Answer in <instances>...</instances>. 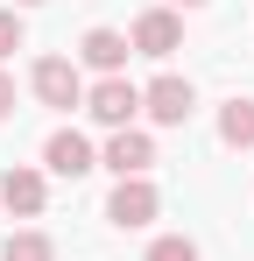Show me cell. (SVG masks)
<instances>
[{"label": "cell", "mask_w": 254, "mask_h": 261, "mask_svg": "<svg viewBox=\"0 0 254 261\" xmlns=\"http://www.w3.org/2000/svg\"><path fill=\"white\" fill-rule=\"evenodd\" d=\"M0 261H57V247H49V233H14L0 247Z\"/></svg>", "instance_id": "11"}, {"label": "cell", "mask_w": 254, "mask_h": 261, "mask_svg": "<svg viewBox=\"0 0 254 261\" xmlns=\"http://www.w3.org/2000/svg\"><path fill=\"white\" fill-rule=\"evenodd\" d=\"M7 113H14V78L0 71V120H7Z\"/></svg>", "instance_id": "14"}, {"label": "cell", "mask_w": 254, "mask_h": 261, "mask_svg": "<svg viewBox=\"0 0 254 261\" xmlns=\"http://www.w3.org/2000/svg\"><path fill=\"white\" fill-rule=\"evenodd\" d=\"M99 163H106L113 176H148V163H156V141H148L141 127H120V134H106Z\"/></svg>", "instance_id": "6"}, {"label": "cell", "mask_w": 254, "mask_h": 261, "mask_svg": "<svg viewBox=\"0 0 254 261\" xmlns=\"http://www.w3.org/2000/svg\"><path fill=\"white\" fill-rule=\"evenodd\" d=\"M14 7H42V0H14Z\"/></svg>", "instance_id": "16"}, {"label": "cell", "mask_w": 254, "mask_h": 261, "mask_svg": "<svg viewBox=\"0 0 254 261\" xmlns=\"http://www.w3.org/2000/svg\"><path fill=\"white\" fill-rule=\"evenodd\" d=\"M219 141L226 148H254V99H226L219 106Z\"/></svg>", "instance_id": "10"}, {"label": "cell", "mask_w": 254, "mask_h": 261, "mask_svg": "<svg viewBox=\"0 0 254 261\" xmlns=\"http://www.w3.org/2000/svg\"><path fill=\"white\" fill-rule=\"evenodd\" d=\"M127 57H134V43L120 29H85V43H78V64H92L99 78H127Z\"/></svg>", "instance_id": "7"}, {"label": "cell", "mask_w": 254, "mask_h": 261, "mask_svg": "<svg viewBox=\"0 0 254 261\" xmlns=\"http://www.w3.org/2000/svg\"><path fill=\"white\" fill-rule=\"evenodd\" d=\"M176 7H205V0H176Z\"/></svg>", "instance_id": "15"}, {"label": "cell", "mask_w": 254, "mask_h": 261, "mask_svg": "<svg viewBox=\"0 0 254 261\" xmlns=\"http://www.w3.org/2000/svg\"><path fill=\"white\" fill-rule=\"evenodd\" d=\"M85 113H92L106 134H120L127 120L141 113V85H127V78H99V85L85 92Z\"/></svg>", "instance_id": "2"}, {"label": "cell", "mask_w": 254, "mask_h": 261, "mask_svg": "<svg viewBox=\"0 0 254 261\" xmlns=\"http://www.w3.org/2000/svg\"><path fill=\"white\" fill-rule=\"evenodd\" d=\"M42 163H49V176H71V184L99 170V155H92V141H85L78 127H57V134H49V141H42Z\"/></svg>", "instance_id": "5"}, {"label": "cell", "mask_w": 254, "mask_h": 261, "mask_svg": "<svg viewBox=\"0 0 254 261\" xmlns=\"http://www.w3.org/2000/svg\"><path fill=\"white\" fill-rule=\"evenodd\" d=\"M29 92H36L42 106H57V113H71V106H85V78L71 57H36V71H29Z\"/></svg>", "instance_id": "1"}, {"label": "cell", "mask_w": 254, "mask_h": 261, "mask_svg": "<svg viewBox=\"0 0 254 261\" xmlns=\"http://www.w3.org/2000/svg\"><path fill=\"white\" fill-rule=\"evenodd\" d=\"M141 261H198V247H191L184 233H163V240H156V247H148Z\"/></svg>", "instance_id": "12"}, {"label": "cell", "mask_w": 254, "mask_h": 261, "mask_svg": "<svg viewBox=\"0 0 254 261\" xmlns=\"http://www.w3.org/2000/svg\"><path fill=\"white\" fill-rule=\"evenodd\" d=\"M21 49V7H0V64Z\"/></svg>", "instance_id": "13"}, {"label": "cell", "mask_w": 254, "mask_h": 261, "mask_svg": "<svg viewBox=\"0 0 254 261\" xmlns=\"http://www.w3.org/2000/svg\"><path fill=\"white\" fill-rule=\"evenodd\" d=\"M0 205L14 219H36L42 205H49V184H42V170H29V163H14V170L0 176Z\"/></svg>", "instance_id": "9"}, {"label": "cell", "mask_w": 254, "mask_h": 261, "mask_svg": "<svg viewBox=\"0 0 254 261\" xmlns=\"http://www.w3.org/2000/svg\"><path fill=\"white\" fill-rule=\"evenodd\" d=\"M156 212H163V198H156V184H148V176H120V184H113V198H106V219H113L120 233L148 226Z\"/></svg>", "instance_id": "4"}, {"label": "cell", "mask_w": 254, "mask_h": 261, "mask_svg": "<svg viewBox=\"0 0 254 261\" xmlns=\"http://www.w3.org/2000/svg\"><path fill=\"white\" fill-rule=\"evenodd\" d=\"M191 106H198V92H191V78H156V85H141V113L156 120V127H184L191 120Z\"/></svg>", "instance_id": "3"}, {"label": "cell", "mask_w": 254, "mask_h": 261, "mask_svg": "<svg viewBox=\"0 0 254 261\" xmlns=\"http://www.w3.org/2000/svg\"><path fill=\"white\" fill-rule=\"evenodd\" d=\"M127 43L141 49V57H169V49H184V21H176L169 7H148V14L127 29Z\"/></svg>", "instance_id": "8"}]
</instances>
